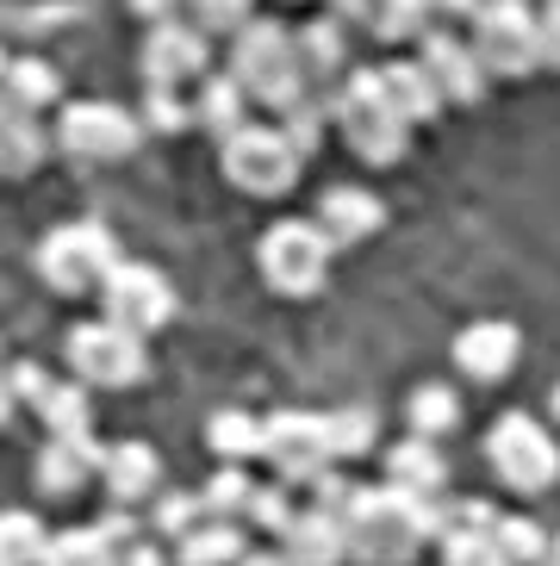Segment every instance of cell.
I'll list each match as a JSON object with an SVG mask.
<instances>
[{
    "mask_svg": "<svg viewBox=\"0 0 560 566\" xmlns=\"http://www.w3.org/2000/svg\"><path fill=\"white\" fill-rule=\"evenodd\" d=\"M448 511L436 492H398V485H355L343 511L349 560L362 566H412L429 535L448 530Z\"/></svg>",
    "mask_w": 560,
    "mask_h": 566,
    "instance_id": "obj_1",
    "label": "cell"
},
{
    "mask_svg": "<svg viewBox=\"0 0 560 566\" xmlns=\"http://www.w3.org/2000/svg\"><path fill=\"white\" fill-rule=\"evenodd\" d=\"M324 113H330V125L349 137V150L362 156V163L393 168L398 156L412 150V125L393 113L386 87H380V69H349L343 82L324 94Z\"/></svg>",
    "mask_w": 560,
    "mask_h": 566,
    "instance_id": "obj_2",
    "label": "cell"
},
{
    "mask_svg": "<svg viewBox=\"0 0 560 566\" xmlns=\"http://www.w3.org/2000/svg\"><path fill=\"white\" fill-rule=\"evenodd\" d=\"M225 75L243 87L249 106L262 101L274 118L312 94L305 75H299V63H293V32H287L280 19H249L243 32L231 38V69H225Z\"/></svg>",
    "mask_w": 560,
    "mask_h": 566,
    "instance_id": "obj_3",
    "label": "cell"
},
{
    "mask_svg": "<svg viewBox=\"0 0 560 566\" xmlns=\"http://www.w3.org/2000/svg\"><path fill=\"white\" fill-rule=\"evenodd\" d=\"M125 262L113 243L106 224L94 218H75V224H56V231L38 243V274H44L50 293H63V300H82V293H100V281Z\"/></svg>",
    "mask_w": 560,
    "mask_h": 566,
    "instance_id": "obj_4",
    "label": "cell"
},
{
    "mask_svg": "<svg viewBox=\"0 0 560 566\" xmlns=\"http://www.w3.org/2000/svg\"><path fill=\"white\" fill-rule=\"evenodd\" d=\"M467 51L486 82H523L536 69V7L529 0H479L467 19Z\"/></svg>",
    "mask_w": 560,
    "mask_h": 566,
    "instance_id": "obj_5",
    "label": "cell"
},
{
    "mask_svg": "<svg viewBox=\"0 0 560 566\" xmlns=\"http://www.w3.org/2000/svg\"><path fill=\"white\" fill-rule=\"evenodd\" d=\"M218 168H225V181H231L237 193H249V200H280V193H293L305 163L293 156V144H287L274 125L249 118V125H237V132L218 144Z\"/></svg>",
    "mask_w": 560,
    "mask_h": 566,
    "instance_id": "obj_6",
    "label": "cell"
},
{
    "mask_svg": "<svg viewBox=\"0 0 560 566\" xmlns=\"http://www.w3.org/2000/svg\"><path fill=\"white\" fill-rule=\"evenodd\" d=\"M330 243L318 231L312 218H280L262 231V250H256V268H262V281L274 286L280 300H312L324 293L330 281Z\"/></svg>",
    "mask_w": 560,
    "mask_h": 566,
    "instance_id": "obj_7",
    "label": "cell"
},
{
    "mask_svg": "<svg viewBox=\"0 0 560 566\" xmlns=\"http://www.w3.org/2000/svg\"><path fill=\"white\" fill-rule=\"evenodd\" d=\"M486 461H492V473L511 492H548V485L560 480V436L548 430L542 417H529V411H511V417H498L492 436H486Z\"/></svg>",
    "mask_w": 560,
    "mask_h": 566,
    "instance_id": "obj_8",
    "label": "cell"
},
{
    "mask_svg": "<svg viewBox=\"0 0 560 566\" xmlns=\"http://www.w3.org/2000/svg\"><path fill=\"white\" fill-rule=\"evenodd\" d=\"M168 317H175V286H168L163 268L118 262L113 274L100 281V324H113V331L149 343V336L163 331Z\"/></svg>",
    "mask_w": 560,
    "mask_h": 566,
    "instance_id": "obj_9",
    "label": "cell"
},
{
    "mask_svg": "<svg viewBox=\"0 0 560 566\" xmlns=\"http://www.w3.org/2000/svg\"><path fill=\"white\" fill-rule=\"evenodd\" d=\"M50 144H56L63 156H75V163H125V156L144 144V132H137L132 106H113V101H63Z\"/></svg>",
    "mask_w": 560,
    "mask_h": 566,
    "instance_id": "obj_10",
    "label": "cell"
},
{
    "mask_svg": "<svg viewBox=\"0 0 560 566\" xmlns=\"http://www.w3.org/2000/svg\"><path fill=\"white\" fill-rule=\"evenodd\" d=\"M69 367H75V386H87V392H118V386H137L149 374V349L137 343V336L113 331V324H100V317H87V324H75L69 331Z\"/></svg>",
    "mask_w": 560,
    "mask_h": 566,
    "instance_id": "obj_11",
    "label": "cell"
},
{
    "mask_svg": "<svg viewBox=\"0 0 560 566\" xmlns=\"http://www.w3.org/2000/svg\"><path fill=\"white\" fill-rule=\"evenodd\" d=\"M262 461L274 467L280 485H312L330 467L324 430H318L312 411H274L262 417Z\"/></svg>",
    "mask_w": 560,
    "mask_h": 566,
    "instance_id": "obj_12",
    "label": "cell"
},
{
    "mask_svg": "<svg viewBox=\"0 0 560 566\" xmlns=\"http://www.w3.org/2000/svg\"><path fill=\"white\" fill-rule=\"evenodd\" d=\"M212 63V38H199L187 19H163L149 25L144 51H137V69H144V87H182V82H199Z\"/></svg>",
    "mask_w": 560,
    "mask_h": 566,
    "instance_id": "obj_13",
    "label": "cell"
},
{
    "mask_svg": "<svg viewBox=\"0 0 560 566\" xmlns=\"http://www.w3.org/2000/svg\"><path fill=\"white\" fill-rule=\"evenodd\" d=\"M417 69L429 75V87H436V101H462V106H479L486 101V75H479L474 51L462 44V32H443V25H429L424 38L412 44Z\"/></svg>",
    "mask_w": 560,
    "mask_h": 566,
    "instance_id": "obj_14",
    "label": "cell"
},
{
    "mask_svg": "<svg viewBox=\"0 0 560 566\" xmlns=\"http://www.w3.org/2000/svg\"><path fill=\"white\" fill-rule=\"evenodd\" d=\"M100 454H106L100 436H50L32 461L38 492H44V499H75V492L100 473Z\"/></svg>",
    "mask_w": 560,
    "mask_h": 566,
    "instance_id": "obj_15",
    "label": "cell"
},
{
    "mask_svg": "<svg viewBox=\"0 0 560 566\" xmlns=\"http://www.w3.org/2000/svg\"><path fill=\"white\" fill-rule=\"evenodd\" d=\"M523 355V331L505 324V317H479L455 336V367H462L467 380H505Z\"/></svg>",
    "mask_w": 560,
    "mask_h": 566,
    "instance_id": "obj_16",
    "label": "cell"
},
{
    "mask_svg": "<svg viewBox=\"0 0 560 566\" xmlns=\"http://www.w3.org/2000/svg\"><path fill=\"white\" fill-rule=\"evenodd\" d=\"M318 231H324L330 250H355V243H367V237L386 224V206L367 193V187H324V200H318Z\"/></svg>",
    "mask_w": 560,
    "mask_h": 566,
    "instance_id": "obj_17",
    "label": "cell"
},
{
    "mask_svg": "<svg viewBox=\"0 0 560 566\" xmlns=\"http://www.w3.org/2000/svg\"><path fill=\"white\" fill-rule=\"evenodd\" d=\"M100 480H106V499L118 511H132V504L163 492V454L149 449V442H113V449L100 454Z\"/></svg>",
    "mask_w": 560,
    "mask_h": 566,
    "instance_id": "obj_18",
    "label": "cell"
},
{
    "mask_svg": "<svg viewBox=\"0 0 560 566\" xmlns=\"http://www.w3.org/2000/svg\"><path fill=\"white\" fill-rule=\"evenodd\" d=\"M293 63H299V75H305L312 94H330V87L355 69V63H349V32L330 13L312 19V25H299V32H293Z\"/></svg>",
    "mask_w": 560,
    "mask_h": 566,
    "instance_id": "obj_19",
    "label": "cell"
},
{
    "mask_svg": "<svg viewBox=\"0 0 560 566\" xmlns=\"http://www.w3.org/2000/svg\"><path fill=\"white\" fill-rule=\"evenodd\" d=\"M280 560H287V566H343V560H349L343 516L293 511V523L280 530Z\"/></svg>",
    "mask_w": 560,
    "mask_h": 566,
    "instance_id": "obj_20",
    "label": "cell"
},
{
    "mask_svg": "<svg viewBox=\"0 0 560 566\" xmlns=\"http://www.w3.org/2000/svg\"><path fill=\"white\" fill-rule=\"evenodd\" d=\"M187 113H194V125L212 137V144H225L237 125H249V101L231 75H199L194 94H187Z\"/></svg>",
    "mask_w": 560,
    "mask_h": 566,
    "instance_id": "obj_21",
    "label": "cell"
},
{
    "mask_svg": "<svg viewBox=\"0 0 560 566\" xmlns=\"http://www.w3.org/2000/svg\"><path fill=\"white\" fill-rule=\"evenodd\" d=\"M0 94L19 106V113H44V106H63V69L50 56H7L0 69Z\"/></svg>",
    "mask_w": 560,
    "mask_h": 566,
    "instance_id": "obj_22",
    "label": "cell"
},
{
    "mask_svg": "<svg viewBox=\"0 0 560 566\" xmlns=\"http://www.w3.org/2000/svg\"><path fill=\"white\" fill-rule=\"evenodd\" d=\"M44 156H50V132L38 125L32 113H19V106L0 94V181H19V175H32Z\"/></svg>",
    "mask_w": 560,
    "mask_h": 566,
    "instance_id": "obj_23",
    "label": "cell"
},
{
    "mask_svg": "<svg viewBox=\"0 0 560 566\" xmlns=\"http://www.w3.org/2000/svg\"><path fill=\"white\" fill-rule=\"evenodd\" d=\"M386 485H398V492H443V485H448V454H443V442L405 436V442L386 454Z\"/></svg>",
    "mask_w": 560,
    "mask_h": 566,
    "instance_id": "obj_24",
    "label": "cell"
},
{
    "mask_svg": "<svg viewBox=\"0 0 560 566\" xmlns=\"http://www.w3.org/2000/svg\"><path fill=\"white\" fill-rule=\"evenodd\" d=\"M380 87H386V101H393V113L405 118V125H429V118L443 113V101H436V87H429V75L417 69V56H393V63L380 69Z\"/></svg>",
    "mask_w": 560,
    "mask_h": 566,
    "instance_id": "obj_25",
    "label": "cell"
},
{
    "mask_svg": "<svg viewBox=\"0 0 560 566\" xmlns=\"http://www.w3.org/2000/svg\"><path fill=\"white\" fill-rule=\"evenodd\" d=\"M318 430H324L330 467H336V461H362V454L374 449L380 417H374V405H336V411L318 417Z\"/></svg>",
    "mask_w": 560,
    "mask_h": 566,
    "instance_id": "obj_26",
    "label": "cell"
},
{
    "mask_svg": "<svg viewBox=\"0 0 560 566\" xmlns=\"http://www.w3.org/2000/svg\"><path fill=\"white\" fill-rule=\"evenodd\" d=\"M243 554H249L243 523H212V516L175 542V566H237Z\"/></svg>",
    "mask_w": 560,
    "mask_h": 566,
    "instance_id": "obj_27",
    "label": "cell"
},
{
    "mask_svg": "<svg viewBox=\"0 0 560 566\" xmlns=\"http://www.w3.org/2000/svg\"><path fill=\"white\" fill-rule=\"evenodd\" d=\"M206 442H212V454L225 467H243V461H256L262 454V417L256 411H212L206 417Z\"/></svg>",
    "mask_w": 560,
    "mask_h": 566,
    "instance_id": "obj_28",
    "label": "cell"
},
{
    "mask_svg": "<svg viewBox=\"0 0 560 566\" xmlns=\"http://www.w3.org/2000/svg\"><path fill=\"white\" fill-rule=\"evenodd\" d=\"M405 423H412V436H424V442H443L448 430H462V392L455 386H417L412 399H405Z\"/></svg>",
    "mask_w": 560,
    "mask_h": 566,
    "instance_id": "obj_29",
    "label": "cell"
},
{
    "mask_svg": "<svg viewBox=\"0 0 560 566\" xmlns=\"http://www.w3.org/2000/svg\"><path fill=\"white\" fill-rule=\"evenodd\" d=\"M436 19H429V0H374V13H367V25L362 32L367 38H380V44H417V38L429 32Z\"/></svg>",
    "mask_w": 560,
    "mask_h": 566,
    "instance_id": "obj_30",
    "label": "cell"
},
{
    "mask_svg": "<svg viewBox=\"0 0 560 566\" xmlns=\"http://www.w3.org/2000/svg\"><path fill=\"white\" fill-rule=\"evenodd\" d=\"M38 417H44L50 436H94V392L75 380H56L38 405Z\"/></svg>",
    "mask_w": 560,
    "mask_h": 566,
    "instance_id": "obj_31",
    "label": "cell"
},
{
    "mask_svg": "<svg viewBox=\"0 0 560 566\" xmlns=\"http://www.w3.org/2000/svg\"><path fill=\"white\" fill-rule=\"evenodd\" d=\"M44 542L50 530L38 523V511H0V566H38Z\"/></svg>",
    "mask_w": 560,
    "mask_h": 566,
    "instance_id": "obj_32",
    "label": "cell"
},
{
    "mask_svg": "<svg viewBox=\"0 0 560 566\" xmlns=\"http://www.w3.org/2000/svg\"><path fill=\"white\" fill-rule=\"evenodd\" d=\"M249 492H256V480H249V467H218L212 480L199 485V511L212 516V523H237L249 504Z\"/></svg>",
    "mask_w": 560,
    "mask_h": 566,
    "instance_id": "obj_33",
    "label": "cell"
},
{
    "mask_svg": "<svg viewBox=\"0 0 560 566\" xmlns=\"http://www.w3.org/2000/svg\"><path fill=\"white\" fill-rule=\"evenodd\" d=\"M137 132H156V137H182L194 132V113H187V94L182 87H144V106H137Z\"/></svg>",
    "mask_w": 560,
    "mask_h": 566,
    "instance_id": "obj_34",
    "label": "cell"
},
{
    "mask_svg": "<svg viewBox=\"0 0 560 566\" xmlns=\"http://www.w3.org/2000/svg\"><path fill=\"white\" fill-rule=\"evenodd\" d=\"M274 132L287 137V144H293V156H299V163H305V156H312L318 144H324V132H330L324 94H305V101H299V106H287V113L274 118Z\"/></svg>",
    "mask_w": 560,
    "mask_h": 566,
    "instance_id": "obj_35",
    "label": "cell"
},
{
    "mask_svg": "<svg viewBox=\"0 0 560 566\" xmlns=\"http://www.w3.org/2000/svg\"><path fill=\"white\" fill-rule=\"evenodd\" d=\"M436 542H443V566H511L492 530H474V523H448Z\"/></svg>",
    "mask_w": 560,
    "mask_h": 566,
    "instance_id": "obj_36",
    "label": "cell"
},
{
    "mask_svg": "<svg viewBox=\"0 0 560 566\" xmlns=\"http://www.w3.org/2000/svg\"><path fill=\"white\" fill-rule=\"evenodd\" d=\"M492 542L505 548V560H511V566H542V554H548V530L536 523V516H498Z\"/></svg>",
    "mask_w": 560,
    "mask_h": 566,
    "instance_id": "obj_37",
    "label": "cell"
},
{
    "mask_svg": "<svg viewBox=\"0 0 560 566\" xmlns=\"http://www.w3.org/2000/svg\"><path fill=\"white\" fill-rule=\"evenodd\" d=\"M187 7H194L187 25H194L199 38H237L249 19H256V0H187Z\"/></svg>",
    "mask_w": 560,
    "mask_h": 566,
    "instance_id": "obj_38",
    "label": "cell"
},
{
    "mask_svg": "<svg viewBox=\"0 0 560 566\" xmlns=\"http://www.w3.org/2000/svg\"><path fill=\"white\" fill-rule=\"evenodd\" d=\"M206 511H199V492H156V511H149V530L163 542H182L187 530H199Z\"/></svg>",
    "mask_w": 560,
    "mask_h": 566,
    "instance_id": "obj_39",
    "label": "cell"
},
{
    "mask_svg": "<svg viewBox=\"0 0 560 566\" xmlns=\"http://www.w3.org/2000/svg\"><path fill=\"white\" fill-rule=\"evenodd\" d=\"M293 511H299V504H293V485H280V480L256 485V492H249V504H243V516H249L262 535H280L287 523H293Z\"/></svg>",
    "mask_w": 560,
    "mask_h": 566,
    "instance_id": "obj_40",
    "label": "cell"
},
{
    "mask_svg": "<svg viewBox=\"0 0 560 566\" xmlns=\"http://www.w3.org/2000/svg\"><path fill=\"white\" fill-rule=\"evenodd\" d=\"M38 566H113V554L100 548L94 530H63L44 542V560Z\"/></svg>",
    "mask_w": 560,
    "mask_h": 566,
    "instance_id": "obj_41",
    "label": "cell"
},
{
    "mask_svg": "<svg viewBox=\"0 0 560 566\" xmlns=\"http://www.w3.org/2000/svg\"><path fill=\"white\" fill-rule=\"evenodd\" d=\"M0 374H7L13 405H25V411H38V405H44V392L56 386V374H50L44 361H13V367H0Z\"/></svg>",
    "mask_w": 560,
    "mask_h": 566,
    "instance_id": "obj_42",
    "label": "cell"
},
{
    "mask_svg": "<svg viewBox=\"0 0 560 566\" xmlns=\"http://www.w3.org/2000/svg\"><path fill=\"white\" fill-rule=\"evenodd\" d=\"M94 535H100V548L113 554V566H118L125 554L137 548V542H144V523H137L132 511H118V504H113V511H106V516L94 523Z\"/></svg>",
    "mask_w": 560,
    "mask_h": 566,
    "instance_id": "obj_43",
    "label": "cell"
},
{
    "mask_svg": "<svg viewBox=\"0 0 560 566\" xmlns=\"http://www.w3.org/2000/svg\"><path fill=\"white\" fill-rule=\"evenodd\" d=\"M536 69H560V0L536 7Z\"/></svg>",
    "mask_w": 560,
    "mask_h": 566,
    "instance_id": "obj_44",
    "label": "cell"
},
{
    "mask_svg": "<svg viewBox=\"0 0 560 566\" xmlns=\"http://www.w3.org/2000/svg\"><path fill=\"white\" fill-rule=\"evenodd\" d=\"M349 492H355V485H349L343 473H336V467H324V473L312 480V511H324V516H343V511H349Z\"/></svg>",
    "mask_w": 560,
    "mask_h": 566,
    "instance_id": "obj_45",
    "label": "cell"
},
{
    "mask_svg": "<svg viewBox=\"0 0 560 566\" xmlns=\"http://www.w3.org/2000/svg\"><path fill=\"white\" fill-rule=\"evenodd\" d=\"M367 13H374V0H330V19H336L343 32H355V25H367Z\"/></svg>",
    "mask_w": 560,
    "mask_h": 566,
    "instance_id": "obj_46",
    "label": "cell"
},
{
    "mask_svg": "<svg viewBox=\"0 0 560 566\" xmlns=\"http://www.w3.org/2000/svg\"><path fill=\"white\" fill-rule=\"evenodd\" d=\"M118 566H175V560H168V554H163V542H137V548L125 554V560H118Z\"/></svg>",
    "mask_w": 560,
    "mask_h": 566,
    "instance_id": "obj_47",
    "label": "cell"
},
{
    "mask_svg": "<svg viewBox=\"0 0 560 566\" xmlns=\"http://www.w3.org/2000/svg\"><path fill=\"white\" fill-rule=\"evenodd\" d=\"M175 7H182V0H132V13H137V19H149V25L175 19Z\"/></svg>",
    "mask_w": 560,
    "mask_h": 566,
    "instance_id": "obj_48",
    "label": "cell"
},
{
    "mask_svg": "<svg viewBox=\"0 0 560 566\" xmlns=\"http://www.w3.org/2000/svg\"><path fill=\"white\" fill-rule=\"evenodd\" d=\"M479 0H429V19H474Z\"/></svg>",
    "mask_w": 560,
    "mask_h": 566,
    "instance_id": "obj_49",
    "label": "cell"
},
{
    "mask_svg": "<svg viewBox=\"0 0 560 566\" xmlns=\"http://www.w3.org/2000/svg\"><path fill=\"white\" fill-rule=\"evenodd\" d=\"M237 566H287V560H280V548H262V554L249 548V554H243V560H237Z\"/></svg>",
    "mask_w": 560,
    "mask_h": 566,
    "instance_id": "obj_50",
    "label": "cell"
},
{
    "mask_svg": "<svg viewBox=\"0 0 560 566\" xmlns=\"http://www.w3.org/2000/svg\"><path fill=\"white\" fill-rule=\"evenodd\" d=\"M13 411L19 405H13V392H7V374H0V423H13Z\"/></svg>",
    "mask_w": 560,
    "mask_h": 566,
    "instance_id": "obj_51",
    "label": "cell"
},
{
    "mask_svg": "<svg viewBox=\"0 0 560 566\" xmlns=\"http://www.w3.org/2000/svg\"><path fill=\"white\" fill-rule=\"evenodd\" d=\"M542 566H560V535H548V554H542Z\"/></svg>",
    "mask_w": 560,
    "mask_h": 566,
    "instance_id": "obj_52",
    "label": "cell"
},
{
    "mask_svg": "<svg viewBox=\"0 0 560 566\" xmlns=\"http://www.w3.org/2000/svg\"><path fill=\"white\" fill-rule=\"evenodd\" d=\"M548 417H554V423H560V386H554V392H548Z\"/></svg>",
    "mask_w": 560,
    "mask_h": 566,
    "instance_id": "obj_53",
    "label": "cell"
},
{
    "mask_svg": "<svg viewBox=\"0 0 560 566\" xmlns=\"http://www.w3.org/2000/svg\"><path fill=\"white\" fill-rule=\"evenodd\" d=\"M0 69H7V51H0Z\"/></svg>",
    "mask_w": 560,
    "mask_h": 566,
    "instance_id": "obj_54",
    "label": "cell"
}]
</instances>
